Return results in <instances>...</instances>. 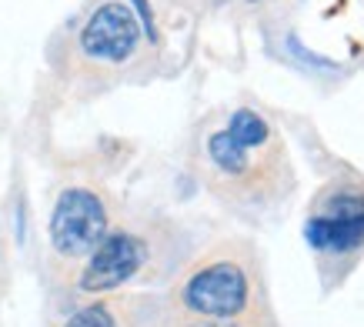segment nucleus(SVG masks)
<instances>
[{
	"mask_svg": "<svg viewBox=\"0 0 364 327\" xmlns=\"http://www.w3.org/2000/svg\"><path fill=\"white\" fill-rule=\"evenodd\" d=\"M147 261V244L137 234H107L100 247L87 257V267L80 274V291L87 294H104L114 291L134 277Z\"/></svg>",
	"mask_w": 364,
	"mask_h": 327,
	"instance_id": "nucleus-6",
	"label": "nucleus"
},
{
	"mask_svg": "<svg viewBox=\"0 0 364 327\" xmlns=\"http://www.w3.org/2000/svg\"><path fill=\"white\" fill-rule=\"evenodd\" d=\"M141 23L137 14L127 4H100L90 14V21L80 31V50L90 60H104V64H124L127 57H134L137 44H141Z\"/></svg>",
	"mask_w": 364,
	"mask_h": 327,
	"instance_id": "nucleus-5",
	"label": "nucleus"
},
{
	"mask_svg": "<svg viewBox=\"0 0 364 327\" xmlns=\"http://www.w3.org/2000/svg\"><path fill=\"white\" fill-rule=\"evenodd\" d=\"M208 161L224 181L241 184L247 194L264 191L277 177V171L281 174L287 171L281 141H271L264 147H241L228 137V131H218L208 137Z\"/></svg>",
	"mask_w": 364,
	"mask_h": 327,
	"instance_id": "nucleus-4",
	"label": "nucleus"
},
{
	"mask_svg": "<svg viewBox=\"0 0 364 327\" xmlns=\"http://www.w3.org/2000/svg\"><path fill=\"white\" fill-rule=\"evenodd\" d=\"M311 251L321 267L328 261L341 264L338 274L348 271L364 251V191L354 184H334L321 191L304 224Z\"/></svg>",
	"mask_w": 364,
	"mask_h": 327,
	"instance_id": "nucleus-2",
	"label": "nucleus"
},
{
	"mask_svg": "<svg viewBox=\"0 0 364 327\" xmlns=\"http://www.w3.org/2000/svg\"><path fill=\"white\" fill-rule=\"evenodd\" d=\"M134 11H137V23H141V31L147 33V41H157V23H154V11H151V4L147 0H131Z\"/></svg>",
	"mask_w": 364,
	"mask_h": 327,
	"instance_id": "nucleus-8",
	"label": "nucleus"
},
{
	"mask_svg": "<svg viewBox=\"0 0 364 327\" xmlns=\"http://www.w3.org/2000/svg\"><path fill=\"white\" fill-rule=\"evenodd\" d=\"M188 327H254V321H191Z\"/></svg>",
	"mask_w": 364,
	"mask_h": 327,
	"instance_id": "nucleus-9",
	"label": "nucleus"
},
{
	"mask_svg": "<svg viewBox=\"0 0 364 327\" xmlns=\"http://www.w3.org/2000/svg\"><path fill=\"white\" fill-rule=\"evenodd\" d=\"M177 307L191 321H254V277L237 257H208L181 281Z\"/></svg>",
	"mask_w": 364,
	"mask_h": 327,
	"instance_id": "nucleus-1",
	"label": "nucleus"
},
{
	"mask_svg": "<svg viewBox=\"0 0 364 327\" xmlns=\"http://www.w3.org/2000/svg\"><path fill=\"white\" fill-rule=\"evenodd\" d=\"M251 4H254V0H251Z\"/></svg>",
	"mask_w": 364,
	"mask_h": 327,
	"instance_id": "nucleus-10",
	"label": "nucleus"
},
{
	"mask_svg": "<svg viewBox=\"0 0 364 327\" xmlns=\"http://www.w3.org/2000/svg\"><path fill=\"white\" fill-rule=\"evenodd\" d=\"M67 327H117V321L107 304H87L67 321Z\"/></svg>",
	"mask_w": 364,
	"mask_h": 327,
	"instance_id": "nucleus-7",
	"label": "nucleus"
},
{
	"mask_svg": "<svg viewBox=\"0 0 364 327\" xmlns=\"http://www.w3.org/2000/svg\"><path fill=\"white\" fill-rule=\"evenodd\" d=\"M107 237V208L94 191L70 187L50 214V244L60 257H90Z\"/></svg>",
	"mask_w": 364,
	"mask_h": 327,
	"instance_id": "nucleus-3",
	"label": "nucleus"
}]
</instances>
